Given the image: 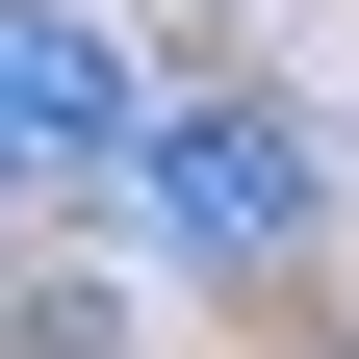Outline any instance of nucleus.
<instances>
[{"instance_id": "1", "label": "nucleus", "mask_w": 359, "mask_h": 359, "mask_svg": "<svg viewBox=\"0 0 359 359\" xmlns=\"http://www.w3.org/2000/svg\"><path fill=\"white\" fill-rule=\"evenodd\" d=\"M128 154V52L77 26V0H0V205H52V180Z\"/></svg>"}, {"instance_id": "2", "label": "nucleus", "mask_w": 359, "mask_h": 359, "mask_svg": "<svg viewBox=\"0 0 359 359\" xmlns=\"http://www.w3.org/2000/svg\"><path fill=\"white\" fill-rule=\"evenodd\" d=\"M128 154H154V231L180 257H283L308 231V128L283 103H180V128H128Z\"/></svg>"}]
</instances>
